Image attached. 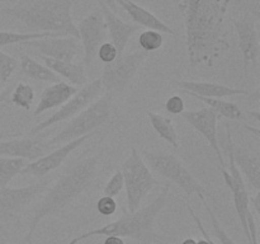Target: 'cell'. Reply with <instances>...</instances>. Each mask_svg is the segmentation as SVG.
<instances>
[{"instance_id": "cell-16", "label": "cell", "mask_w": 260, "mask_h": 244, "mask_svg": "<svg viewBox=\"0 0 260 244\" xmlns=\"http://www.w3.org/2000/svg\"><path fill=\"white\" fill-rule=\"evenodd\" d=\"M175 85L182 89L188 96H198L205 98H226L233 96H253L255 90H248L243 88H234L212 81H194V80H179L175 81Z\"/></svg>"}, {"instance_id": "cell-34", "label": "cell", "mask_w": 260, "mask_h": 244, "mask_svg": "<svg viewBox=\"0 0 260 244\" xmlns=\"http://www.w3.org/2000/svg\"><path fill=\"white\" fill-rule=\"evenodd\" d=\"M96 57H99V60L106 65V64H111L112 61L116 60V58L118 57V52H117L113 43L107 42L106 41V42L99 47L98 53H96Z\"/></svg>"}, {"instance_id": "cell-25", "label": "cell", "mask_w": 260, "mask_h": 244, "mask_svg": "<svg viewBox=\"0 0 260 244\" xmlns=\"http://www.w3.org/2000/svg\"><path fill=\"white\" fill-rule=\"evenodd\" d=\"M193 98L198 99V101L203 102V103L208 104L211 109L216 112L218 116H222L225 118L231 119V121H239L243 119V111L240 107L234 102L223 101L220 98H205V97H198V96H190Z\"/></svg>"}, {"instance_id": "cell-47", "label": "cell", "mask_w": 260, "mask_h": 244, "mask_svg": "<svg viewBox=\"0 0 260 244\" xmlns=\"http://www.w3.org/2000/svg\"><path fill=\"white\" fill-rule=\"evenodd\" d=\"M4 137H5L4 135H0V140H3V139H4Z\"/></svg>"}, {"instance_id": "cell-30", "label": "cell", "mask_w": 260, "mask_h": 244, "mask_svg": "<svg viewBox=\"0 0 260 244\" xmlns=\"http://www.w3.org/2000/svg\"><path fill=\"white\" fill-rule=\"evenodd\" d=\"M201 201H202L203 206H205L206 211H207L208 216H210L211 224H212V228H213V233H215L216 238L220 240V243L221 244H236L235 240H234V239L231 238L228 233H226L225 229L222 228V225L220 224V220H218L217 216L215 215V212H213V210L211 208L210 203L207 202V200H206V198H202Z\"/></svg>"}, {"instance_id": "cell-18", "label": "cell", "mask_w": 260, "mask_h": 244, "mask_svg": "<svg viewBox=\"0 0 260 244\" xmlns=\"http://www.w3.org/2000/svg\"><path fill=\"white\" fill-rule=\"evenodd\" d=\"M48 146L37 139L0 140V155L8 158H20L27 162H35L46 154Z\"/></svg>"}, {"instance_id": "cell-5", "label": "cell", "mask_w": 260, "mask_h": 244, "mask_svg": "<svg viewBox=\"0 0 260 244\" xmlns=\"http://www.w3.org/2000/svg\"><path fill=\"white\" fill-rule=\"evenodd\" d=\"M113 97L114 96H112L111 93L102 94L90 106H88L80 113L73 117L71 121L58 134L46 141V145L48 147L58 144L63 145L71 140L93 134L94 130L106 124L111 117Z\"/></svg>"}, {"instance_id": "cell-23", "label": "cell", "mask_w": 260, "mask_h": 244, "mask_svg": "<svg viewBox=\"0 0 260 244\" xmlns=\"http://www.w3.org/2000/svg\"><path fill=\"white\" fill-rule=\"evenodd\" d=\"M19 66L22 73L32 80L52 84L61 81L60 78L50 68H47L45 64H41L40 61L35 60L28 55H22Z\"/></svg>"}, {"instance_id": "cell-14", "label": "cell", "mask_w": 260, "mask_h": 244, "mask_svg": "<svg viewBox=\"0 0 260 244\" xmlns=\"http://www.w3.org/2000/svg\"><path fill=\"white\" fill-rule=\"evenodd\" d=\"M91 135L93 134H89V135H85V136L79 137V139L71 140V141L61 145L60 147H57V149L53 150V151L38 158V159L35 160V162L27 163V165L23 168L20 174L33 175V177H37V178L45 177L46 174L51 173L52 170L57 169V168L65 162V159L71 154V152L75 151V150L79 149L84 142H86L89 139H90Z\"/></svg>"}, {"instance_id": "cell-10", "label": "cell", "mask_w": 260, "mask_h": 244, "mask_svg": "<svg viewBox=\"0 0 260 244\" xmlns=\"http://www.w3.org/2000/svg\"><path fill=\"white\" fill-rule=\"evenodd\" d=\"M47 188V183H32L25 187L0 188V223L15 220L24 208Z\"/></svg>"}, {"instance_id": "cell-6", "label": "cell", "mask_w": 260, "mask_h": 244, "mask_svg": "<svg viewBox=\"0 0 260 244\" xmlns=\"http://www.w3.org/2000/svg\"><path fill=\"white\" fill-rule=\"evenodd\" d=\"M144 160L151 167L154 172L167 178L172 183L177 185L187 196L197 195L200 200L207 197L210 193L196 179L194 175L185 168L182 160L178 159L174 154L167 151H142Z\"/></svg>"}, {"instance_id": "cell-37", "label": "cell", "mask_w": 260, "mask_h": 244, "mask_svg": "<svg viewBox=\"0 0 260 244\" xmlns=\"http://www.w3.org/2000/svg\"><path fill=\"white\" fill-rule=\"evenodd\" d=\"M250 202L253 203L254 211H255L256 216H259L260 215V191H256L254 197H251L250 196Z\"/></svg>"}, {"instance_id": "cell-20", "label": "cell", "mask_w": 260, "mask_h": 244, "mask_svg": "<svg viewBox=\"0 0 260 244\" xmlns=\"http://www.w3.org/2000/svg\"><path fill=\"white\" fill-rule=\"evenodd\" d=\"M231 154L233 159L238 167L239 172L245 178L246 182L260 191V158L258 154H253L248 149L243 146H235V144H231Z\"/></svg>"}, {"instance_id": "cell-46", "label": "cell", "mask_w": 260, "mask_h": 244, "mask_svg": "<svg viewBox=\"0 0 260 244\" xmlns=\"http://www.w3.org/2000/svg\"><path fill=\"white\" fill-rule=\"evenodd\" d=\"M210 243H211V244H216V243H215V241H213V240H212V239H211V238H210Z\"/></svg>"}, {"instance_id": "cell-41", "label": "cell", "mask_w": 260, "mask_h": 244, "mask_svg": "<svg viewBox=\"0 0 260 244\" xmlns=\"http://www.w3.org/2000/svg\"><path fill=\"white\" fill-rule=\"evenodd\" d=\"M25 244H35V241H33L32 236H30V235H25Z\"/></svg>"}, {"instance_id": "cell-40", "label": "cell", "mask_w": 260, "mask_h": 244, "mask_svg": "<svg viewBox=\"0 0 260 244\" xmlns=\"http://www.w3.org/2000/svg\"><path fill=\"white\" fill-rule=\"evenodd\" d=\"M180 244H197V240L193 238H187V239H184V240H183Z\"/></svg>"}, {"instance_id": "cell-2", "label": "cell", "mask_w": 260, "mask_h": 244, "mask_svg": "<svg viewBox=\"0 0 260 244\" xmlns=\"http://www.w3.org/2000/svg\"><path fill=\"white\" fill-rule=\"evenodd\" d=\"M98 155L83 158L71 165L40 201L28 225L27 235L33 236V233L43 219L62 212L76 198L80 197L93 185L98 175Z\"/></svg>"}, {"instance_id": "cell-39", "label": "cell", "mask_w": 260, "mask_h": 244, "mask_svg": "<svg viewBox=\"0 0 260 244\" xmlns=\"http://www.w3.org/2000/svg\"><path fill=\"white\" fill-rule=\"evenodd\" d=\"M96 2H98L99 4H102V5H106V7L109 8L112 12L116 13V10H117L116 0H96Z\"/></svg>"}, {"instance_id": "cell-4", "label": "cell", "mask_w": 260, "mask_h": 244, "mask_svg": "<svg viewBox=\"0 0 260 244\" xmlns=\"http://www.w3.org/2000/svg\"><path fill=\"white\" fill-rule=\"evenodd\" d=\"M76 0H20L18 4L0 9L4 15L23 23L35 32H51L79 40L78 27L71 9Z\"/></svg>"}, {"instance_id": "cell-33", "label": "cell", "mask_w": 260, "mask_h": 244, "mask_svg": "<svg viewBox=\"0 0 260 244\" xmlns=\"http://www.w3.org/2000/svg\"><path fill=\"white\" fill-rule=\"evenodd\" d=\"M118 208L116 200L113 197H108V196H102L96 202V210L102 216H111Z\"/></svg>"}, {"instance_id": "cell-8", "label": "cell", "mask_w": 260, "mask_h": 244, "mask_svg": "<svg viewBox=\"0 0 260 244\" xmlns=\"http://www.w3.org/2000/svg\"><path fill=\"white\" fill-rule=\"evenodd\" d=\"M147 57L149 52L137 50L127 55L123 53L111 64H106L101 76L103 90H106V93H111L112 96L122 93L129 85L140 66L146 61Z\"/></svg>"}, {"instance_id": "cell-11", "label": "cell", "mask_w": 260, "mask_h": 244, "mask_svg": "<svg viewBox=\"0 0 260 244\" xmlns=\"http://www.w3.org/2000/svg\"><path fill=\"white\" fill-rule=\"evenodd\" d=\"M76 27H78L79 40L81 41L84 50L83 65L90 66L94 58L96 57L99 47L107 40V27L101 9L96 8L95 10H93L90 14L83 18Z\"/></svg>"}, {"instance_id": "cell-29", "label": "cell", "mask_w": 260, "mask_h": 244, "mask_svg": "<svg viewBox=\"0 0 260 244\" xmlns=\"http://www.w3.org/2000/svg\"><path fill=\"white\" fill-rule=\"evenodd\" d=\"M162 43H164V37L157 30L146 29L140 33L139 36L140 47H141L142 51H146L149 53L161 48Z\"/></svg>"}, {"instance_id": "cell-48", "label": "cell", "mask_w": 260, "mask_h": 244, "mask_svg": "<svg viewBox=\"0 0 260 244\" xmlns=\"http://www.w3.org/2000/svg\"><path fill=\"white\" fill-rule=\"evenodd\" d=\"M235 2H236V3H240V2H241V0H235Z\"/></svg>"}, {"instance_id": "cell-22", "label": "cell", "mask_w": 260, "mask_h": 244, "mask_svg": "<svg viewBox=\"0 0 260 244\" xmlns=\"http://www.w3.org/2000/svg\"><path fill=\"white\" fill-rule=\"evenodd\" d=\"M40 58L56 75L66 79L70 85H85L88 83V75H86L83 64H75L74 61L69 63V61L55 60V58L45 57V56H40Z\"/></svg>"}, {"instance_id": "cell-21", "label": "cell", "mask_w": 260, "mask_h": 244, "mask_svg": "<svg viewBox=\"0 0 260 244\" xmlns=\"http://www.w3.org/2000/svg\"><path fill=\"white\" fill-rule=\"evenodd\" d=\"M78 92V88L65 81H58L48 85L47 88L43 89L42 94L40 97L37 107H36L33 116L37 117L42 114L43 112H47L50 109L57 108L65 103L68 99H70L74 94Z\"/></svg>"}, {"instance_id": "cell-32", "label": "cell", "mask_w": 260, "mask_h": 244, "mask_svg": "<svg viewBox=\"0 0 260 244\" xmlns=\"http://www.w3.org/2000/svg\"><path fill=\"white\" fill-rule=\"evenodd\" d=\"M124 182H123V175H122L121 170H116L109 178L108 182L106 183L103 188V196H108V197H116L121 193L123 190Z\"/></svg>"}, {"instance_id": "cell-35", "label": "cell", "mask_w": 260, "mask_h": 244, "mask_svg": "<svg viewBox=\"0 0 260 244\" xmlns=\"http://www.w3.org/2000/svg\"><path fill=\"white\" fill-rule=\"evenodd\" d=\"M165 109L172 114H182L184 112V101L179 96H172L165 102Z\"/></svg>"}, {"instance_id": "cell-13", "label": "cell", "mask_w": 260, "mask_h": 244, "mask_svg": "<svg viewBox=\"0 0 260 244\" xmlns=\"http://www.w3.org/2000/svg\"><path fill=\"white\" fill-rule=\"evenodd\" d=\"M182 117L196 131L200 132L207 140L208 145L215 151L216 157L220 162V168H226L217 135V122L220 116L210 107H202L196 111H184L182 113Z\"/></svg>"}, {"instance_id": "cell-31", "label": "cell", "mask_w": 260, "mask_h": 244, "mask_svg": "<svg viewBox=\"0 0 260 244\" xmlns=\"http://www.w3.org/2000/svg\"><path fill=\"white\" fill-rule=\"evenodd\" d=\"M18 66H19V63H18L17 58L0 50V81L3 84L9 80L10 76L18 69Z\"/></svg>"}, {"instance_id": "cell-45", "label": "cell", "mask_w": 260, "mask_h": 244, "mask_svg": "<svg viewBox=\"0 0 260 244\" xmlns=\"http://www.w3.org/2000/svg\"><path fill=\"white\" fill-rule=\"evenodd\" d=\"M3 85H4V84H3V83H2V81H0V92H2V90H3Z\"/></svg>"}, {"instance_id": "cell-1", "label": "cell", "mask_w": 260, "mask_h": 244, "mask_svg": "<svg viewBox=\"0 0 260 244\" xmlns=\"http://www.w3.org/2000/svg\"><path fill=\"white\" fill-rule=\"evenodd\" d=\"M229 0H180L190 66H213L229 50L225 27Z\"/></svg>"}, {"instance_id": "cell-9", "label": "cell", "mask_w": 260, "mask_h": 244, "mask_svg": "<svg viewBox=\"0 0 260 244\" xmlns=\"http://www.w3.org/2000/svg\"><path fill=\"white\" fill-rule=\"evenodd\" d=\"M102 94H103V86H102L101 79H96V80L90 81V83H86L85 85L81 89H79L70 99H68L55 113L51 114V116L48 117L47 119H45L43 122H40L38 125H36V126L30 130V134L37 135L40 134V132L47 130L48 127L58 124V122L71 119L73 117H75L76 114L80 113L83 109H85L86 107L90 106V104L93 103L95 99H98Z\"/></svg>"}, {"instance_id": "cell-17", "label": "cell", "mask_w": 260, "mask_h": 244, "mask_svg": "<svg viewBox=\"0 0 260 244\" xmlns=\"http://www.w3.org/2000/svg\"><path fill=\"white\" fill-rule=\"evenodd\" d=\"M99 9H101L102 14H103L104 23H106L107 30L109 33L112 43L116 47L117 52H118V57L124 53V48H126L127 43L129 42L132 36L140 30V27L136 24H129L122 20L118 15L114 12H112L109 8L106 5L99 4Z\"/></svg>"}, {"instance_id": "cell-24", "label": "cell", "mask_w": 260, "mask_h": 244, "mask_svg": "<svg viewBox=\"0 0 260 244\" xmlns=\"http://www.w3.org/2000/svg\"><path fill=\"white\" fill-rule=\"evenodd\" d=\"M147 117H149L150 124H151L155 132H156L164 141H167L168 144L172 145L174 149H178V147H179V142H178L179 139H178L177 130H175L172 119L168 118V117L161 116V114L159 113H155V112H147Z\"/></svg>"}, {"instance_id": "cell-19", "label": "cell", "mask_w": 260, "mask_h": 244, "mask_svg": "<svg viewBox=\"0 0 260 244\" xmlns=\"http://www.w3.org/2000/svg\"><path fill=\"white\" fill-rule=\"evenodd\" d=\"M122 7V9L131 17V19L136 23V25H141L146 29L157 30L160 33H169V35H175L174 29L167 23L162 22L160 18H157L154 13L147 10L146 8L141 7L134 0H116Z\"/></svg>"}, {"instance_id": "cell-12", "label": "cell", "mask_w": 260, "mask_h": 244, "mask_svg": "<svg viewBox=\"0 0 260 244\" xmlns=\"http://www.w3.org/2000/svg\"><path fill=\"white\" fill-rule=\"evenodd\" d=\"M256 19L253 14H245L241 18H233V25L236 30L241 55L244 61V71L249 73L251 68L258 66L260 42L256 28Z\"/></svg>"}, {"instance_id": "cell-44", "label": "cell", "mask_w": 260, "mask_h": 244, "mask_svg": "<svg viewBox=\"0 0 260 244\" xmlns=\"http://www.w3.org/2000/svg\"><path fill=\"white\" fill-rule=\"evenodd\" d=\"M173 3H174V4H177V5H179V3H180V0H172Z\"/></svg>"}, {"instance_id": "cell-42", "label": "cell", "mask_w": 260, "mask_h": 244, "mask_svg": "<svg viewBox=\"0 0 260 244\" xmlns=\"http://www.w3.org/2000/svg\"><path fill=\"white\" fill-rule=\"evenodd\" d=\"M10 2H20V0H0V4H4V3H10Z\"/></svg>"}, {"instance_id": "cell-27", "label": "cell", "mask_w": 260, "mask_h": 244, "mask_svg": "<svg viewBox=\"0 0 260 244\" xmlns=\"http://www.w3.org/2000/svg\"><path fill=\"white\" fill-rule=\"evenodd\" d=\"M55 36H61L57 33L51 32H13V30H0V46H9L17 45V43H24L28 41L40 40L45 37H55Z\"/></svg>"}, {"instance_id": "cell-36", "label": "cell", "mask_w": 260, "mask_h": 244, "mask_svg": "<svg viewBox=\"0 0 260 244\" xmlns=\"http://www.w3.org/2000/svg\"><path fill=\"white\" fill-rule=\"evenodd\" d=\"M12 90H13V88L12 86H9V88L3 89V90L0 92V113H2V112L4 111L5 107L9 104L10 93H12Z\"/></svg>"}, {"instance_id": "cell-15", "label": "cell", "mask_w": 260, "mask_h": 244, "mask_svg": "<svg viewBox=\"0 0 260 244\" xmlns=\"http://www.w3.org/2000/svg\"><path fill=\"white\" fill-rule=\"evenodd\" d=\"M24 47H32L40 52L41 56L55 58V60L73 63L74 58L80 52V45L78 38L71 36H55L40 40L28 41L22 43Z\"/></svg>"}, {"instance_id": "cell-43", "label": "cell", "mask_w": 260, "mask_h": 244, "mask_svg": "<svg viewBox=\"0 0 260 244\" xmlns=\"http://www.w3.org/2000/svg\"><path fill=\"white\" fill-rule=\"evenodd\" d=\"M0 244H9L4 238H0Z\"/></svg>"}, {"instance_id": "cell-28", "label": "cell", "mask_w": 260, "mask_h": 244, "mask_svg": "<svg viewBox=\"0 0 260 244\" xmlns=\"http://www.w3.org/2000/svg\"><path fill=\"white\" fill-rule=\"evenodd\" d=\"M35 101V89L27 83H18L10 93V103L29 111Z\"/></svg>"}, {"instance_id": "cell-7", "label": "cell", "mask_w": 260, "mask_h": 244, "mask_svg": "<svg viewBox=\"0 0 260 244\" xmlns=\"http://www.w3.org/2000/svg\"><path fill=\"white\" fill-rule=\"evenodd\" d=\"M121 172L126 188L127 210L134 212L139 210L144 198L159 186V180L154 177L149 165L135 147H132L129 155L122 163Z\"/></svg>"}, {"instance_id": "cell-38", "label": "cell", "mask_w": 260, "mask_h": 244, "mask_svg": "<svg viewBox=\"0 0 260 244\" xmlns=\"http://www.w3.org/2000/svg\"><path fill=\"white\" fill-rule=\"evenodd\" d=\"M103 244H124L123 239L121 236L116 235H107L106 239H104Z\"/></svg>"}, {"instance_id": "cell-26", "label": "cell", "mask_w": 260, "mask_h": 244, "mask_svg": "<svg viewBox=\"0 0 260 244\" xmlns=\"http://www.w3.org/2000/svg\"><path fill=\"white\" fill-rule=\"evenodd\" d=\"M27 163V160L20 159V158H0V188L8 187V185L18 174H20Z\"/></svg>"}, {"instance_id": "cell-3", "label": "cell", "mask_w": 260, "mask_h": 244, "mask_svg": "<svg viewBox=\"0 0 260 244\" xmlns=\"http://www.w3.org/2000/svg\"><path fill=\"white\" fill-rule=\"evenodd\" d=\"M170 183L165 185L151 203L139 208L134 212L124 211L117 220L108 223L101 228L85 231L71 239L68 244H79L83 240L98 235H116L121 238H131L139 244H156L160 241L159 235L155 230V221L161 214L169 201Z\"/></svg>"}]
</instances>
